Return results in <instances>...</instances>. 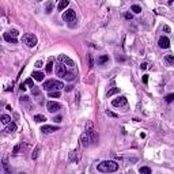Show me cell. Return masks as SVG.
I'll return each instance as SVG.
<instances>
[{
  "label": "cell",
  "mask_w": 174,
  "mask_h": 174,
  "mask_svg": "<svg viewBox=\"0 0 174 174\" xmlns=\"http://www.w3.org/2000/svg\"><path fill=\"white\" fill-rule=\"evenodd\" d=\"M97 170L101 173H113L118 170V163L114 160H104L97 165Z\"/></svg>",
  "instance_id": "obj_1"
},
{
  "label": "cell",
  "mask_w": 174,
  "mask_h": 174,
  "mask_svg": "<svg viewBox=\"0 0 174 174\" xmlns=\"http://www.w3.org/2000/svg\"><path fill=\"white\" fill-rule=\"evenodd\" d=\"M44 90H48V91H50V90H60V88H63L64 85L60 80H55V79H49V80H46L44 82Z\"/></svg>",
  "instance_id": "obj_2"
},
{
  "label": "cell",
  "mask_w": 174,
  "mask_h": 174,
  "mask_svg": "<svg viewBox=\"0 0 174 174\" xmlns=\"http://www.w3.org/2000/svg\"><path fill=\"white\" fill-rule=\"evenodd\" d=\"M75 19H76V12H75L72 8L67 10V11L63 14V21H65V22H72V21H75Z\"/></svg>",
  "instance_id": "obj_3"
},
{
  "label": "cell",
  "mask_w": 174,
  "mask_h": 174,
  "mask_svg": "<svg viewBox=\"0 0 174 174\" xmlns=\"http://www.w3.org/2000/svg\"><path fill=\"white\" fill-rule=\"evenodd\" d=\"M60 107H61V105H60L59 102H55V101H49V102L46 104V109H48V112H50V113L59 112Z\"/></svg>",
  "instance_id": "obj_4"
},
{
  "label": "cell",
  "mask_w": 174,
  "mask_h": 174,
  "mask_svg": "<svg viewBox=\"0 0 174 174\" xmlns=\"http://www.w3.org/2000/svg\"><path fill=\"white\" fill-rule=\"evenodd\" d=\"M25 42H26V45L29 48H34L35 45H37V37H35L34 34H26Z\"/></svg>",
  "instance_id": "obj_5"
},
{
  "label": "cell",
  "mask_w": 174,
  "mask_h": 174,
  "mask_svg": "<svg viewBox=\"0 0 174 174\" xmlns=\"http://www.w3.org/2000/svg\"><path fill=\"white\" fill-rule=\"evenodd\" d=\"M55 71H56V75H57V76L64 78V75L67 74V69H65V64H63V63L57 64V65H56V68H55Z\"/></svg>",
  "instance_id": "obj_6"
},
{
  "label": "cell",
  "mask_w": 174,
  "mask_h": 174,
  "mask_svg": "<svg viewBox=\"0 0 174 174\" xmlns=\"http://www.w3.org/2000/svg\"><path fill=\"white\" fill-rule=\"evenodd\" d=\"M59 60H60V61H61L63 64L68 65V67H74V65H75L74 60H71L68 56H65V55H60V56H59Z\"/></svg>",
  "instance_id": "obj_7"
},
{
  "label": "cell",
  "mask_w": 174,
  "mask_h": 174,
  "mask_svg": "<svg viewBox=\"0 0 174 174\" xmlns=\"http://www.w3.org/2000/svg\"><path fill=\"white\" fill-rule=\"evenodd\" d=\"M112 105H113V106H117V107H121V106H127V98H125V97H120V98H116V99H113Z\"/></svg>",
  "instance_id": "obj_8"
},
{
  "label": "cell",
  "mask_w": 174,
  "mask_h": 174,
  "mask_svg": "<svg viewBox=\"0 0 174 174\" xmlns=\"http://www.w3.org/2000/svg\"><path fill=\"white\" fill-rule=\"evenodd\" d=\"M158 45H159V48H162V49H167V48L170 46V40L167 37H160L159 41H158Z\"/></svg>",
  "instance_id": "obj_9"
},
{
  "label": "cell",
  "mask_w": 174,
  "mask_h": 174,
  "mask_svg": "<svg viewBox=\"0 0 174 174\" xmlns=\"http://www.w3.org/2000/svg\"><path fill=\"white\" fill-rule=\"evenodd\" d=\"M90 135H88V132H85V133H82V136H80V144L83 146V147H87L88 144H90Z\"/></svg>",
  "instance_id": "obj_10"
},
{
  "label": "cell",
  "mask_w": 174,
  "mask_h": 174,
  "mask_svg": "<svg viewBox=\"0 0 174 174\" xmlns=\"http://www.w3.org/2000/svg\"><path fill=\"white\" fill-rule=\"evenodd\" d=\"M41 131H42V133H53V132L59 131V127H53V125H44V127L41 128Z\"/></svg>",
  "instance_id": "obj_11"
},
{
  "label": "cell",
  "mask_w": 174,
  "mask_h": 174,
  "mask_svg": "<svg viewBox=\"0 0 174 174\" xmlns=\"http://www.w3.org/2000/svg\"><path fill=\"white\" fill-rule=\"evenodd\" d=\"M69 160L74 162V163H78V160H79V151L78 150H74V151L69 152Z\"/></svg>",
  "instance_id": "obj_12"
},
{
  "label": "cell",
  "mask_w": 174,
  "mask_h": 174,
  "mask_svg": "<svg viewBox=\"0 0 174 174\" xmlns=\"http://www.w3.org/2000/svg\"><path fill=\"white\" fill-rule=\"evenodd\" d=\"M88 135H90V140H91L93 144H97V143H98V133H97V132L93 129V131L88 132Z\"/></svg>",
  "instance_id": "obj_13"
},
{
  "label": "cell",
  "mask_w": 174,
  "mask_h": 174,
  "mask_svg": "<svg viewBox=\"0 0 174 174\" xmlns=\"http://www.w3.org/2000/svg\"><path fill=\"white\" fill-rule=\"evenodd\" d=\"M3 37H4V40L7 41V42H10V44H16V42H18V40H16L15 37H12L10 33H4Z\"/></svg>",
  "instance_id": "obj_14"
},
{
  "label": "cell",
  "mask_w": 174,
  "mask_h": 174,
  "mask_svg": "<svg viewBox=\"0 0 174 174\" xmlns=\"http://www.w3.org/2000/svg\"><path fill=\"white\" fill-rule=\"evenodd\" d=\"M31 76H33V79H35V80H44V72H40V71H34V72L31 74Z\"/></svg>",
  "instance_id": "obj_15"
},
{
  "label": "cell",
  "mask_w": 174,
  "mask_h": 174,
  "mask_svg": "<svg viewBox=\"0 0 174 174\" xmlns=\"http://www.w3.org/2000/svg\"><path fill=\"white\" fill-rule=\"evenodd\" d=\"M68 4H69V0H60L57 8H59L60 11H63V10H65V8L68 7Z\"/></svg>",
  "instance_id": "obj_16"
},
{
  "label": "cell",
  "mask_w": 174,
  "mask_h": 174,
  "mask_svg": "<svg viewBox=\"0 0 174 174\" xmlns=\"http://www.w3.org/2000/svg\"><path fill=\"white\" fill-rule=\"evenodd\" d=\"M15 131H16V124L15 123H10L7 125V128H5V132H7V133H14Z\"/></svg>",
  "instance_id": "obj_17"
},
{
  "label": "cell",
  "mask_w": 174,
  "mask_h": 174,
  "mask_svg": "<svg viewBox=\"0 0 174 174\" xmlns=\"http://www.w3.org/2000/svg\"><path fill=\"white\" fill-rule=\"evenodd\" d=\"M3 169H4V173L5 174H11L10 169H8V162H7V158H3Z\"/></svg>",
  "instance_id": "obj_18"
},
{
  "label": "cell",
  "mask_w": 174,
  "mask_h": 174,
  "mask_svg": "<svg viewBox=\"0 0 174 174\" xmlns=\"http://www.w3.org/2000/svg\"><path fill=\"white\" fill-rule=\"evenodd\" d=\"M165 61L170 65H174V56L173 55H166L165 56Z\"/></svg>",
  "instance_id": "obj_19"
},
{
  "label": "cell",
  "mask_w": 174,
  "mask_h": 174,
  "mask_svg": "<svg viewBox=\"0 0 174 174\" xmlns=\"http://www.w3.org/2000/svg\"><path fill=\"white\" fill-rule=\"evenodd\" d=\"M34 120H35V123H45L46 117L42 116V114H37V116H34Z\"/></svg>",
  "instance_id": "obj_20"
},
{
  "label": "cell",
  "mask_w": 174,
  "mask_h": 174,
  "mask_svg": "<svg viewBox=\"0 0 174 174\" xmlns=\"http://www.w3.org/2000/svg\"><path fill=\"white\" fill-rule=\"evenodd\" d=\"M52 69H53V59H49V61H48V64H46V72L50 74Z\"/></svg>",
  "instance_id": "obj_21"
},
{
  "label": "cell",
  "mask_w": 174,
  "mask_h": 174,
  "mask_svg": "<svg viewBox=\"0 0 174 174\" xmlns=\"http://www.w3.org/2000/svg\"><path fill=\"white\" fill-rule=\"evenodd\" d=\"M120 91V88L118 87H113V88H110L109 90V91H107L106 93V95H107V97H112V95H114V94H117Z\"/></svg>",
  "instance_id": "obj_22"
},
{
  "label": "cell",
  "mask_w": 174,
  "mask_h": 174,
  "mask_svg": "<svg viewBox=\"0 0 174 174\" xmlns=\"http://www.w3.org/2000/svg\"><path fill=\"white\" fill-rule=\"evenodd\" d=\"M40 150H41V148H40L38 146L34 148V151L31 152V159H37V158H38V155H40Z\"/></svg>",
  "instance_id": "obj_23"
},
{
  "label": "cell",
  "mask_w": 174,
  "mask_h": 174,
  "mask_svg": "<svg viewBox=\"0 0 174 174\" xmlns=\"http://www.w3.org/2000/svg\"><path fill=\"white\" fill-rule=\"evenodd\" d=\"M64 79L65 80H69V82H72L74 79H75V74H72V72H67L64 75Z\"/></svg>",
  "instance_id": "obj_24"
},
{
  "label": "cell",
  "mask_w": 174,
  "mask_h": 174,
  "mask_svg": "<svg viewBox=\"0 0 174 174\" xmlns=\"http://www.w3.org/2000/svg\"><path fill=\"white\" fill-rule=\"evenodd\" d=\"M139 173L140 174H151V169H150V167H140Z\"/></svg>",
  "instance_id": "obj_25"
},
{
  "label": "cell",
  "mask_w": 174,
  "mask_h": 174,
  "mask_svg": "<svg viewBox=\"0 0 174 174\" xmlns=\"http://www.w3.org/2000/svg\"><path fill=\"white\" fill-rule=\"evenodd\" d=\"M2 123H3V124H10V123H11V117L7 116V114H3V116H2Z\"/></svg>",
  "instance_id": "obj_26"
},
{
  "label": "cell",
  "mask_w": 174,
  "mask_h": 174,
  "mask_svg": "<svg viewBox=\"0 0 174 174\" xmlns=\"http://www.w3.org/2000/svg\"><path fill=\"white\" fill-rule=\"evenodd\" d=\"M107 60H109V56L107 55H104V56H101L99 59H98V64H104V63H106Z\"/></svg>",
  "instance_id": "obj_27"
},
{
  "label": "cell",
  "mask_w": 174,
  "mask_h": 174,
  "mask_svg": "<svg viewBox=\"0 0 174 174\" xmlns=\"http://www.w3.org/2000/svg\"><path fill=\"white\" fill-rule=\"evenodd\" d=\"M49 98H59L60 97V93H59V90H56V91H49Z\"/></svg>",
  "instance_id": "obj_28"
},
{
  "label": "cell",
  "mask_w": 174,
  "mask_h": 174,
  "mask_svg": "<svg viewBox=\"0 0 174 174\" xmlns=\"http://www.w3.org/2000/svg\"><path fill=\"white\" fill-rule=\"evenodd\" d=\"M87 60H88V68H93V67H94V59H93V55H87Z\"/></svg>",
  "instance_id": "obj_29"
},
{
  "label": "cell",
  "mask_w": 174,
  "mask_h": 174,
  "mask_svg": "<svg viewBox=\"0 0 174 174\" xmlns=\"http://www.w3.org/2000/svg\"><path fill=\"white\" fill-rule=\"evenodd\" d=\"M131 10L133 11L135 14H140V12H141V8L139 7V5H136V4H135V5H132V7H131Z\"/></svg>",
  "instance_id": "obj_30"
},
{
  "label": "cell",
  "mask_w": 174,
  "mask_h": 174,
  "mask_svg": "<svg viewBox=\"0 0 174 174\" xmlns=\"http://www.w3.org/2000/svg\"><path fill=\"white\" fill-rule=\"evenodd\" d=\"M173 101H174V93L166 95V102H167V104H170V102H173Z\"/></svg>",
  "instance_id": "obj_31"
},
{
  "label": "cell",
  "mask_w": 174,
  "mask_h": 174,
  "mask_svg": "<svg viewBox=\"0 0 174 174\" xmlns=\"http://www.w3.org/2000/svg\"><path fill=\"white\" fill-rule=\"evenodd\" d=\"M40 93H41V90H40L38 87H33V88H31V94H33V95H40Z\"/></svg>",
  "instance_id": "obj_32"
},
{
  "label": "cell",
  "mask_w": 174,
  "mask_h": 174,
  "mask_svg": "<svg viewBox=\"0 0 174 174\" xmlns=\"http://www.w3.org/2000/svg\"><path fill=\"white\" fill-rule=\"evenodd\" d=\"M90 131H93V123L91 121H88L86 124V132H90Z\"/></svg>",
  "instance_id": "obj_33"
},
{
  "label": "cell",
  "mask_w": 174,
  "mask_h": 174,
  "mask_svg": "<svg viewBox=\"0 0 174 174\" xmlns=\"http://www.w3.org/2000/svg\"><path fill=\"white\" fill-rule=\"evenodd\" d=\"M21 148H22V144H16V146L14 147V150H12V152H14V154H18V152L21 151Z\"/></svg>",
  "instance_id": "obj_34"
},
{
  "label": "cell",
  "mask_w": 174,
  "mask_h": 174,
  "mask_svg": "<svg viewBox=\"0 0 174 174\" xmlns=\"http://www.w3.org/2000/svg\"><path fill=\"white\" fill-rule=\"evenodd\" d=\"M52 5H53L52 2H49V3L46 4V12H48V14H50V12H52Z\"/></svg>",
  "instance_id": "obj_35"
},
{
  "label": "cell",
  "mask_w": 174,
  "mask_h": 174,
  "mask_svg": "<svg viewBox=\"0 0 174 174\" xmlns=\"http://www.w3.org/2000/svg\"><path fill=\"white\" fill-rule=\"evenodd\" d=\"M8 33L12 35V37H15V38L18 37V35H19V31H18V30H11V31H8Z\"/></svg>",
  "instance_id": "obj_36"
},
{
  "label": "cell",
  "mask_w": 174,
  "mask_h": 174,
  "mask_svg": "<svg viewBox=\"0 0 174 174\" xmlns=\"http://www.w3.org/2000/svg\"><path fill=\"white\" fill-rule=\"evenodd\" d=\"M106 114H107V116H110V117H114V118H117V117H118V116L116 114V113H113V112H110V110H107V112H106Z\"/></svg>",
  "instance_id": "obj_37"
},
{
  "label": "cell",
  "mask_w": 174,
  "mask_h": 174,
  "mask_svg": "<svg viewBox=\"0 0 174 174\" xmlns=\"http://www.w3.org/2000/svg\"><path fill=\"white\" fill-rule=\"evenodd\" d=\"M26 85H29L30 87H34V85H33V79H27V80H26Z\"/></svg>",
  "instance_id": "obj_38"
},
{
  "label": "cell",
  "mask_w": 174,
  "mask_h": 174,
  "mask_svg": "<svg viewBox=\"0 0 174 174\" xmlns=\"http://www.w3.org/2000/svg\"><path fill=\"white\" fill-rule=\"evenodd\" d=\"M35 67H37V68H41V67H42V61H41V60H38V61L35 63Z\"/></svg>",
  "instance_id": "obj_39"
},
{
  "label": "cell",
  "mask_w": 174,
  "mask_h": 174,
  "mask_svg": "<svg viewBox=\"0 0 174 174\" xmlns=\"http://www.w3.org/2000/svg\"><path fill=\"white\" fill-rule=\"evenodd\" d=\"M147 67H148V64H147V63H141V65H140V68H141V69H147Z\"/></svg>",
  "instance_id": "obj_40"
},
{
  "label": "cell",
  "mask_w": 174,
  "mask_h": 174,
  "mask_svg": "<svg viewBox=\"0 0 174 174\" xmlns=\"http://www.w3.org/2000/svg\"><path fill=\"white\" fill-rule=\"evenodd\" d=\"M147 82H148V75H144V76H143V83L147 85Z\"/></svg>",
  "instance_id": "obj_41"
},
{
  "label": "cell",
  "mask_w": 174,
  "mask_h": 174,
  "mask_svg": "<svg viewBox=\"0 0 174 174\" xmlns=\"http://www.w3.org/2000/svg\"><path fill=\"white\" fill-rule=\"evenodd\" d=\"M61 120H63V118H61V116H57V117L55 118V121H56V123H60Z\"/></svg>",
  "instance_id": "obj_42"
},
{
  "label": "cell",
  "mask_w": 174,
  "mask_h": 174,
  "mask_svg": "<svg viewBox=\"0 0 174 174\" xmlns=\"http://www.w3.org/2000/svg\"><path fill=\"white\" fill-rule=\"evenodd\" d=\"M163 30H165V31H167V33H169V31H170V27H169V26H163Z\"/></svg>",
  "instance_id": "obj_43"
},
{
  "label": "cell",
  "mask_w": 174,
  "mask_h": 174,
  "mask_svg": "<svg viewBox=\"0 0 174 174\" xmlns=\"http://www.w3.org/2000/svg\"><path fill=\"white\" fill-rule=\"evenodd\" d=\"M19 87H21V90H22V91H25V90H26V87H25V85H21Z\"/></svg>",
  "instance_id": "obj_44"
},
{
  "label": "cell",
  "mask_w": 174,
  "mask_h": 174,
  "mask_svg": "<svg viewBox=\"0 0 174 174\" xmlns=\"http://www.w3.org/2000/svg\"><path fill=\"white\" fill-rule=\"evenodd\" d=\"M72 87H74V86H67V88H65V90H67V91H71V90H72Z\"/></svg>",
  "instance_id": "obj_45"
},
{
  "label": "cell",
  "mask_w": 174,
  "mask_h": 174,
  "mask_svg": "<svg viewBox=\"0 0 174 174\" xmlns=\"http://www.w3.org/2000/svg\"><path fill=\"white\" fill-rule=\"evenodd\" d=\"M173 2H174V0H169V4H173Z\"/></svg>",
  "instance_id": "obj_46"
}]
</instances>
